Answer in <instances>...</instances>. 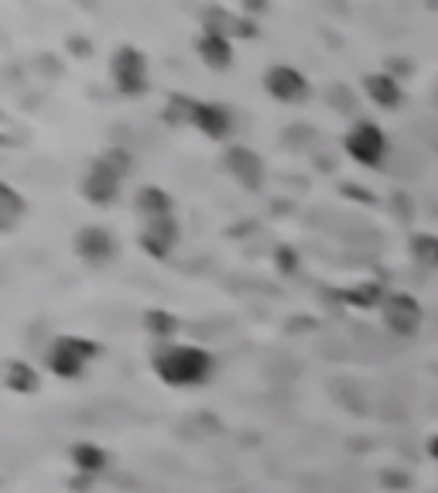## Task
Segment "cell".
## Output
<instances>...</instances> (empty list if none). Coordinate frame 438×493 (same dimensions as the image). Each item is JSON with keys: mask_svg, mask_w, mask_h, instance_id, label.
Returning a JSON list of instances; mask_svg holds the SVG:
<instances>
[{"mask_svg": "<svg viewBox=\"0 0 438 493\" xmlns=\"http://www.w3.org/2000/svg\"><path fill=\"white\" fill-rule=\"evenodd\" d=\"M24 212H28V203L21 199V192L4 186V189H0V220H4V229L18 227V220Z\"/></svg>", "mask_w": 438, "mask_h": 493, "instance_id": "19", "label": "cell"}, {"mask_svg": "<svg viewBox=\"0 0 438 493\" xmlns=\"http://www.w3.org/2000/svg\"><path fill=\"white\" fill-rule=\"evenodd\" d=\"M195 52L202 58V65L212 69V73H227L229 65H233V39L223 35V31L202 28V35L195 41Z\"/></svg>", "mask_w": 438, "mask_h": 493, "instance_id": "12", "label": "cell"}, {"mask_svg": "<svg viewBox=\"0 0 438 493\" xmlns=\"http://www.w3.org/2000/svg\"><path fill=\"white\" fill-rule=\"evenodd\" d=\"M383 325L398 336H415L421 329V305L411 298V295H387L381 305Z\"/></svg>", "mask_w": 438, "mask_h": 493, "instance_id": "9", "label": "cell"}, {"mask_svg": "<svg viewBox=\"0 0 438 493\" xmlns=\"http://www.w3.org/2000/svg\"><path fill=\"white\" fill-rule=\"evenodd\" d=\"M264 93L278 103H305L312 86L308 76L295 65H267L264 69Z\"/></svg>", "mask_w": 438, "mask_h": 493, "instance_id": "7", "label": "cell"}, {"mask_svg": "<svg viewBox=\"0 0 438 493\" xmlns=\"http://www.w3.org/2000/svg\"><path fill=\"white\" fill-rule=\"evenodd\" d=\"M223 169L229 171V178L247 192H261L267 178V165L264 158L247 148V144H229L227 154H223Z\"/></svg>", "mask_w": 438, "mask_h": 493, "instance_id": "6", "label": "cell"}, {"mask_svg": "<svg viewBox=\"0 0 438 493\" xmlns=\"http://www.w3.org/2000/svg\"><path fill=\"white\" fill-rule=\"evenodd\" d=\"M206 24L202 28H212V31H223V35H236V39H253L257 35V28H253V21H244L240 14H233V11H223V7H210L206 14Z\"/></svg>", "mask_w": 438, "mask_h": 493, "instance_id": "14", "label": "cell"}, {"mask_svg": "<svg viewBox=\"0 0 438 493\" xmlns=\"http://www.w3.org/2000/svg\"><path fill=\"white\" fill-rule=\"evenodd\" d=\"M133 209H137L144 220H161V216H172L175 203L165 189L144 186V189H137V195H133Z\"/></svg>", "mask_w": 438, "mask_h": 493, "instance_id": "16", "label": "cell"}, {"mask_svg": "<svg viewBox=\"0 0 438 493\" xmlns=\"http://www.w3.org/2000/svg\"><path fill=\"white\" fill-rule=\"evenodd\" d=\"M346 154L363 165V169H377L383 158H387V134L374 124V120H356L343 137Z\"/></svg>", "mask_w": 438, "mask_h": 493, "instance_id": "4", "label": "cell"}, {"mask_svg": "<svg viewBox=\"0 0 438 493\" xmlns=\"http://www.w3.org/2000/svg\"><path fill=\"white\" fill-rule=\"evenodd\" d=\"M110 76L120 96H137L148 93L151 86V73H148V56L137 48V45H120L114 56H110Z\"/></svg>", "mask_w": 438, "mask_h": 493, "instance_id": "3", "label": "cell"}, {"mask_svg": "<svg viewBox=\"0 0 438 493\" xmlns=\"http://www.w3.org/2000/svg\"><path fill=\"white\" fill-rule=\"evenodd\" d=\"M73 48H76V52H82V58H86V56H90V52H93V45H90V41H86V39H82V41L73 39Z\"/></svg>", "mask_w": 438, "mask_h": 493, "instance_id": "23", "label": "cell"}, {"mask_svg": "<svg viewBox=\"0 0 438 493\" xmlns=\"http://www.w3.org/2000/svg\"><path fill=\"white\" fill-rule=\"evenodd\" d=\"M99 357V342L93 340H79V336H58L52 346H48V370L62 380H76L86 374L90 360Z\"/></svg>", "mask_w": 438, "mask_h": 493, "instance_id": "2", "label": "cell"}, {"mask_svg": "<svg viewBox=\"0 0 438 493\" xmlns=\"http://www.w3.org/2000/svg\"><path fill=\"white\" fill-rule=\"evenodd\" d=\"M151 370L168 387H202L216 370L210 350L192 342H158L151 353Z\"/></svg>", "mask_w": 438, "mask_h": 493, "instance_id": "1", "label": "cell"}, {"mask_svg": "<svg viewBox=\"0 0 438 493\" xmlns=\"http://www.w3.org/2000/svg\"><path fill=\"white\" fill-rule=\"evenodd\" d=\"M4 384H7V391H14V394H35L41 387V377L28 360H11L4 367Z\"/></svg>", "mask_w": 438, "mask_h": 493, "instance_id": "17", "label": "cell"}, {"mask_svg": "<svg viewBox=\"0 0 438 493\" xmlns=\"http://www.w3.org/2000/svg\"><path fill=\"white\" fill-rule=\"evenodd\" d=\"M144 329H148L158 342H172V336L182 329V323H178V316L165 312V308H151V312L144 316Z\"/></svg>", "mask_w": 438, "mask_h": 493, "instance_id": "18", "label": "cell"}, {"mask_svg": "<svg viewBox=\"0 0 438 493\" xmlns=\"http://www.w3.org/2000/svg\"><path fill=\"white\" fill-rule=\"evenodd\" d=\"M175 246H178V223H175V216L144 220V227H141V250L148 257L165 261V257H172Z\"/></svg>", "mask_w": 438, "mask_h": 493, "instance_id": "11", "label": "cell"}, {"mask_svg": "<svg viewBox=\"0 0 438 493\" xmlns=\"http://www.w3.org/2000/svg\"><path fill=\"white\" fill-rule=\"evenodd\" d=\"M69 459H73L76 473L93 476V480L99 473H107V466H110V455L103 453L99 445H93V442H76V445L69 449Z\"/></svg>", "mask_w": 438, "mask_h": 493, "instance_id": "15", "label": "cell"}, {"mask_svg": "<svg viewBox=\"0 0 438 493\" xmlns=\"http://www.w3.org/2000/svg\"><path fill=\"white\" fill-rule=\"evenodd\" d=\"M73 250H76L79 261H86V264H93V267H103V264H110V261H116L120 244H116V237L110 229L82 227L73 233Z\"/></svg>", "mask_w": 438, "mask_h": 493, "instance_id": "8", "label": "cell"}, {"mask_svg": "<svg viewBox=\"0 0 438 493\" xmlns=\"http://www.w3.org/2000/svg\"><path fill=\"white\" fill-rule=\"evenodd\" d=\"M363 93L370 96L374 107L381 110H398L404 93H400V82L391 73H366L363 76Z\"/></svg>", "mask_w": 438, "mask_h": 493, "instance_id": "13", "label": "cell"}, {"mask_svg": "<svg viewBox=\"0 0 438 493\" xmlns=\"http://www.w3.org/2000/svg\"><path fill=\"white\" fill-rule=\"evenodd\" d=\"M120 186H124V175L114 171L103 158H96L90 171L82 175V182H79V195L96 209H107L114 206L116 199H120Z\"/></svg>", "mask_w": 438, "mask_h": 493, "instance_id": "5", "label": "cell"}, {"mask_svg": "<svg viewBox=\"0 0 438 493\" xmlns=\"http://www.w3.org/2000/svg\"><path fill=\"white\" fill-rule=\"evenodd\" d=\"M99 158H103V161H107V165H110V169H114V171H120L124 178L131 175V165H133L131 151H124V148H110V151H103V154H99Z\"/></svg>", "mask_w": 438, "mask_h": 493, "instance_id": "21", "label": "cell"}, {"mask_svg": "<svg viewBox=\"0 0 438 493\" xmlns=\"http://www.w3.org/2000/svg\"><path fill=\"white\" fill-rule=\"evenodd\" d=\"M90 487H93V476H82V473H79L76 480H73V490H79V493H86Z\"/></svg>", "mask_w": 438, "mask_h": 493, "instance_id": "22", "label": "cell"}, {"mask_svg": "<svg viewBox=\"0 0 438 493\" xmlns=\"http://www.w3.org/2000/svg\"><path fill=\"white\" fill-rule=\"evenodd\" d=\"M192 127L202 131L212 141H227L233 127H236V117L227 103H216V99H199L195 103V114H192Z\"/></svg>", "mask_w": 438, "mask_h": 493, "instance_id": "10", "label": "cell"}, {"mask_svg": "<svg viewBox=\"0 0 438 493\" xmlns=\"http://www.w3.org/2000/svg\"><path fill=\"white\" fill-rule=\"evenodd\" d=\"M195 103L199 99H192V96H185V93H172L168 96V107H165V120L168 124H192V114H195Z\"/></svg>", "mask_w": 438, "mask_h": 493, "instance_id": "20", "label": "cell"}]
</instances>
